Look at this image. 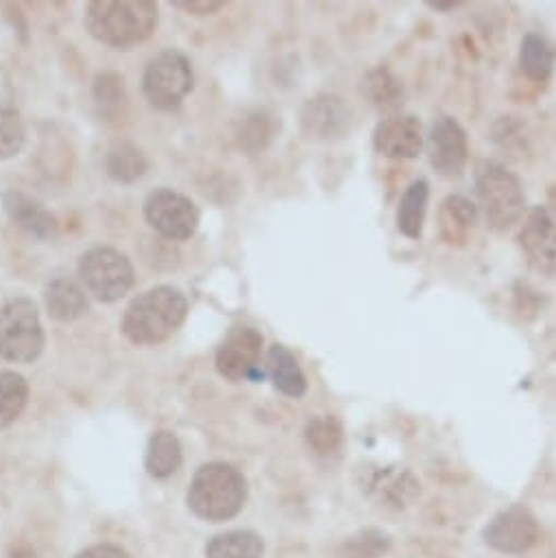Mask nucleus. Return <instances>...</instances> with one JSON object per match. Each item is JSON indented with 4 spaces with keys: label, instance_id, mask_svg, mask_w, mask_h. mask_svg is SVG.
I'll list each match as a JSON object with an SVG mask.
<instances>
[{
    "label": "nucleus",
    "instance_id": "nucleus-1",
    "mask_svg": "<svg viewBox=\"0 0 556 558\" xmlns=\"http://www.w3.org/2000/svg\"><path fill=\"white\" fill-rule=\"evenodd\" d=\"M86 29L108 47L128 49L145 43L158 25L152 0H93L86 8Z\"/></svg>",
    "mask_w": 556,
    "mask_h": 558
},
{
    "label": "nucleus",
    "instance_id": "nucleus-2",
    "mask_svg": "<svg viewBox=\"0 0 556 558\" xmlns=\"http://www.w3.org/2000/svg\"><path fill=\"white\" fill-rule=\"evenodd\" d=\"M189 303L184 294L171 286L154 288L132 301L123 316V336L138 347H156L165 342L184 323Z\"/></svg>",
    "mask_w": 556,
    "mask_h": 558
},
{
    "label": "nucleus",
    "instance_id": "nucleus-3",
    "mask_svg": "<svg viewBox=\"0 0 556 558\" xmlns=\"http://www.w3.org/2000/svg\"><path fill=\"white\" fill-rule=\"evenodd\" d=\"M247 497L245 477L230 464L210 462L197 469L189 486V508L206 521H228L243 508Z\"/></svg>",
    "mask_w": 556,
    "mask_h": 558
},
{
    "label": "nucleus",
    "instance_id": "nucleus-4",
    "mask_svg": "<svg viewBox=\"0 0 556 558\" xmlns=\"http://www.w3.org/2000/svg\"><path fill=\"white\" fill-rule=\"evenodd\" d=\"M478 206L486 226L495 232L510 230L525 213V193L517 175L501 165L486 162L475 178Z\"/></svg>",
    "mask_w": 556,
    "mask_h": 558
},
{
    "label": "nucleus",
    "instance_id": "nucleus-5",
    "mask_svg": "<svg viewBox=\"0 0 556 558\" xmlns=\"http://www.w3.org/2000/svg\"><path fill=\"white\" fill-rule=\"evenodd\" d=\"M45 351V331L38 310L27 299L0 307V357L16 364H32Z\"/></svg>",
    "mask_w": 556,
    "mask_h": 558
},
{
    "label": "nucleus",
    "instance_id": "nucleus-6",
    "mask_svg": "<svg viewBox=\"0 0 556 558\" xmlns=\"http://www.w3.org/2000/svg\"><path fill=\"white\" fill-rule=\"evenodd\" d=\"M80 278L97 301L114 303L132 290L134 267L125 254L112 247H93L80 260Z\"/></svg>",
    "mask_w": 556,
    "mask_h": 558
},
{
    "label": "nucleus",
    "instance_id": "nucleus-7",
    "mask_svg": "<svg viewBox=\"0 0 556 558\" xmlns=\"http://www.w3.org/2000/svg\"><path fill=\"white\" fill-rule=\"evenodd\" d=\"M191 90L193 69L180 51H162L147 64L143 77V93L154 108L173 110L186 99Z\"/></svg>",
    "mask_w": 556,
    "mask_h": 558
},
{
    "label": "nucleus",
    "instance_id": "nucleus-8",
    "mask_svg": "<svg viewBox=\"0 0 556 558\" xmlns=\"http://www.w3.org/2000/svg\"><path fill=\"white\" fill-rule=\"evenodd\" d=\"M145 219L160 236L184 241L195 234L200 213L189 197L171 189H158L145 202Z\"/></svg>",
    "mask_w": 556,
    "mask_h": 558
},
{
    "label": "nucleus",
    "instance_id": "nucleus-9",
    "mask_svg": "<svg viewBox=\"0 0 556 558\" xmlns=\"http://www.w3.org/2000/svg\"><path fill=\"white\" fill-rule=\"evenodd\" d=\"M484 543L501 554H523L541 538L536 517L525 506H510L497 512L482 532Z\"/></svg>",
    "mask_w": 556,
    "mask_h": 558
},
{
    "label": "nucleus",
    "instance_id": "nucleus-10",
    "mask_svg": "<svg viewBox=\"0 0 556 558\" xmlns=\"http://www.w3.org/2000/svg\"><path fill=\"white\" fill-rule=\"evenodd\" d=\"M263 336L252 327H234L217 349L215 368L228 381L254 379L261 371Z\"/></svg>",
    "mask_w": 556,
    "mask_h": 558
},
{
    "label": "nucleus",
    "instance_id": "nucleus-11",
    "mask_svg": "<svg viewBox=\"0 0 556 558\" xmlns=\"http://www.w3.org/2000/svg\"><path fill=\"white\" fill-rule=\"evenodd\" d=\"M432 169L443 178H458L469 158L467 132L451 117H438L425 141Z\"/></svg>",
    "mask_w": 556,
    "mask_h": 558
},
{
    "label": "nucleus",
    "instance_id": "nucleus-12",
    "mask_svg": "<svg viewBox=\"0 0 556 558\" xmlns=\"http://www.w3.org/2000/svg\"><path fill=\"white\" fill-rule=\"evenodd\" d=\"M353 112L345 97L336 93H323L312 97L303 112L301 125L310 138L316 141H338L351 132Z\"/></svg>",
    "mask_w": 556,
    "mask_h": 558
},
{
    "label": "nucleus",
    "instance_id": "nucleus-13",
    "mask_svg": "<svg viewBox=\"0 0 556 558\" xmlns=\"http://www.w3.org/2000/svg\"><path fill=\"white\" fill-rule=\"evenodd\" d=\"M519 245L532 267L541 271L556 269V206H536L525 215Z\"/></svg>",
    "mask_w": 556,
    "mask_h": 558
},
{
    "label": "nucleus",
    "instance_id": "nucleus-14",
    "mask_svg": "<svg viewBox=\"0 0 556 558\" xmlns=\"http://www.w3.org/2000/svg\"><path fill=\"white\" fill-rule=\"evenodd\" d=\"M373 145L386 158L412 160L423 149L421 121L410 114L386 117L373 134Z\"/></svg>",
    "mask_w": 556,
    "mask_h": 558
},
{
    "label": "nucleus",
    "instance_id": "nucleus-15",
    "mask_svg": "<svg viewBox=\"0 0 556 558\" xmlns=\"http://www.w3.org/2000/svg\"><path fill=\"white\" fill-rule=\"evenodd\" d=\"M362 486L379 504L395 508L408 506L421 493V484L408 471L395 469H368Z\"/></svg>",
    "mask_w": 556,
    "mask_h": 558
},
{
    "label": "nucleus",
    "instance_id": "nucleus-16",
    "mask_svg": "<svg viewBox=\"0 0 556 558\" xmlns=\"http://www.w3.org/2000/svg\"><path fill=\"white\" fill-rule=\"evenodd\" d=\"M265 375L278 392L286 397L301 399L307 392V377L299 366V360L281 344H274L265 355Z\"/></svg>",
    "mask_w": 556,
    "mask_h": 558
},
{
    "label": "nucleus",
    "instance_id": "nucleus-17",
    "mask_svg": "<svg viewBox=\"0 0 556 558\" xmlns=\"http://www.w3.org/2000/svg\"><path fill=\"white\" fill-rule=\"evenodd\" d=\"M478 219V208L464 195H449L438 210V230L447 245H467Z\"/></svg>",
    "mask_w": 556,
    "mask_h": 558
},
{
    "label": "nucleus",
    "instance_id": "nucleus-18",
    "mask_svg": "<svg viewBox=\"0 0 556 558\" xmlns=\"http://www.w3.org/2000/svg\"><path fill=\"white\" fill-rule=\"evenodd\" d=\"M47 307L49 314L60 323H73L88 314V299L84 290L71 281V278H56L47 288Z\"/></svg>",
    "mask_w": 556,
    "mask_h": 558
},
{
    "label": "nucleus",
    "instance_id": "nucleus-19",
    "mask_svg": "<svg viewBox=\"0 0 556 558\" xmlns=\"http://www.w3.org/2000/svg\"><path fill=\"white\" fill-rule=\"evenodd\" d=\"M362 93H364V97H366V101H368L371 106H375V108L382 110V112H388L390 117H392L397 110H401L403 99H406L401 80H399L392 71H388V69H384V66L371 71V73L364 77Z\"/></svg>",
    "mask_w": 556,
    "mask_h": 558
},
{
    "label": "nucleus",
    "instance_id": "nucleus-20",
    "mask_svg": "<svg viewBox=\"0 0 556 558\" xmlns=\"http://www.w3.org/2000/svg\"><path fill=\"white\" fill-rule=\"evenodd\" d=\"M5 210L12 221H16L21 228L32 232L38 239H47L56 230V219L32 197L10 191L3 197Z\"/></svg>",
    "mask_w": 556,
    "mask_h": 558
},
{
    "label": "nucleus",
    "instance_id": "nucleus-21",
    "mask_svg": "<svg viewBox=\"0 0 556 558\" xmlns=\"http://www.w3.org/2000/svg\"><path fill=\"white\" fill-rule=\"evenodd\" d=\"M430 202V184L427 180H414L406 193L401 195L399 210H397V228L408 239H419L425 223Z\"/></svg>",
    "mask_w": 556,
    "mask_h": 558
},
{
    "label": "nucleus",
    "instance_id": "nucleus-22",
    "mask_svg": "<svg viewBox=\"0 0 556 558\" xmlns=\"http://www.w3.org/2000/svg\"><path fill=\"white\" fill-rule=\"evenodd\" d=\"M182 464V447L176 434L171 432H156L149 440L147 456H145V469L152 477L165 480L171 477Z\"/></svg>",
    "mask_w": 556,
    "mask_h": 558
},
{
    "label": "nucleus",
    "instance_id": "nucleus-23",
    "mask_svg": "<svg viewBox=\"0 0 556 558\" xmlns=\"http://www.w3.org/2000/svg\"><path fill=\"white\" fill-rule=\"evenodd\" d=\"M263 538L250 530H232L217 534L206 545L208 558H263Z\"/></svg>",
    "mask_w": 556,
    "mask_h": 558
},
{
    "label": "nucleus",
    "instance_id": "nucleus-24",
    "mask_svg": "<svg viewBox=\"0 0 556 558\" xmlns=\"http://www.w3.org/2000/svg\"><path fill=\"white\" fill-rule=\"evenodd\" d=\"M519 69L530 82H536V84L547 82L552 71H554V51H552V47L541 36L528 34L521 40Z\"/></svg>",
    "mask_w": 556,
    "mask_h": 558
},
{
    "label": "nucleus",
    "instance_id": "nucleus-25",
    "mask_svg": "<svg viewBox=\"0 0 556 558\" xmlns=\"http://www.w3.org/2000/svg\"><path fill=\"white\" fill-rule=\"evenodd\" d=\"M27 399V379L14 371H0V427H10L21 418Z\"/></svg>",
    "mask_w": 556,
    "mask_h": 558
},
{
    "label": "nucleus",
    "instance_id": "nucleus-26",
    "mask_svg": "<svg viewBox=\"0 0 556 558\" xmlns=\"http://www.w3.org/2000/svg\"><path fill=\"white\" fill-rule=\"evenodd\" d=\"M388 549L390 536L384 530L366 527L345 538L336 549V558H382Z\"/></svg>",
    "mask_w": 556,
    "mask_h": 558
},
{
    "label": "nucleus",
    "instance_id": "nucleus-27",
    "mask_svg": "<svg viewBox=\"0 0 556 558\" xmlns=\"http://www.w3.org/2000/svg\"><path fill=\"white\" fill-rule=\"evenodd\" d=\"M106 169L108 175L117 182H134L147 171V160L138 147L121 143L114 149H110L106 158Z\"/></svg>",
    "mask_w": 556,
    "mask_h": 558
},
{
    "label": "nucleus",
    "instance_id": "nucleus-28",
    "mask_svg": "<svg viewBox=\"0 0 556 558\" xmlns=\"http://www.w3.org/2000/svg\"><path fill=\"white\" fill-rule=\"evenodd\" d=\"M307 442L318 456H331L342 445V425L334 416H318L307 425Z\"/></svg>",
    "mask_w": 556,
    "mask_h": 558
},
{
    "label": "nucleus",
    "instance_id": "nucleus-29",
    "mask_svg": "<svg viewBox=\"0 0 556 558\" xmlns=\"http://www.w3.org/2000/svg\"><path fill=\"white\" fill-rule=\"evenodd\" d=\"M25 125L14 108H0V158H14L25 147Z\"/></svg>",
    "mask_w": 556,
    "mask_h": 558
},
{
    "label": "nucleus",
    "instance_id": "nucleus-30",
    "mask_svg": "<svg viewBox=\"0 0 556 558\" xmlns=\"http://www.w3.org/2000/svg\"><path fill=\"white\" fill-rule=\"evenodd\" d=\"M269 128H267V121L265 117L256 114V117H250V121L245 123V128L241 130V143L250 149H258L267 143L269 138Z\"/></svg>",
    "mask_w": 556,
    "mask_h": 558
},
{
    "label": "nucleus",
    "instance_id": "nucleus-31",
    "mask_svg": "<svg viewBox=\"0 0 556 558\" xmlns=\"http://www.w3.org/2000/svg\"><path fill=\"white\" fill-rule=\"evenodd\" d=\"M75 558H130V556L119 545L104 543V545H93V547L80 551Z\"/></svg>",
    "mask_w": 556,
    "mask_h": 558
},
{
    "label": "nucleus",
    "instance_id": "nucleus-32",
    "mask_svg": "<svg viewBox=\"0 0 556 558\" xmlns=\"http://www.w3.org/2000/svg\"><path fill=\"white\" fill-rule=\"evenodd\" d=\"M223 3L221 0H191V3H176V8L184 10V12H191L195 16H206V14H213L221 8Z\"/></svg>",
    "mask_w": 556,
    "mask_h": 558
},
{
    "label": "nucleus",
    "instance_id": "nucleus-33",
    "mask_svg": "<svg viewBox=\"0 0 556 558\" xmlns=\"http://www.w3.org/2000/svg\"><path fill=\"white\" fill-rule=\"evenodd\" d=\"M432 10H456V8H460V3H456V0H454V3H440V0H438V3H427Z\"/></svg>",
    "mask_w": 556,
    "mask_h": 558
}]
</instances>
